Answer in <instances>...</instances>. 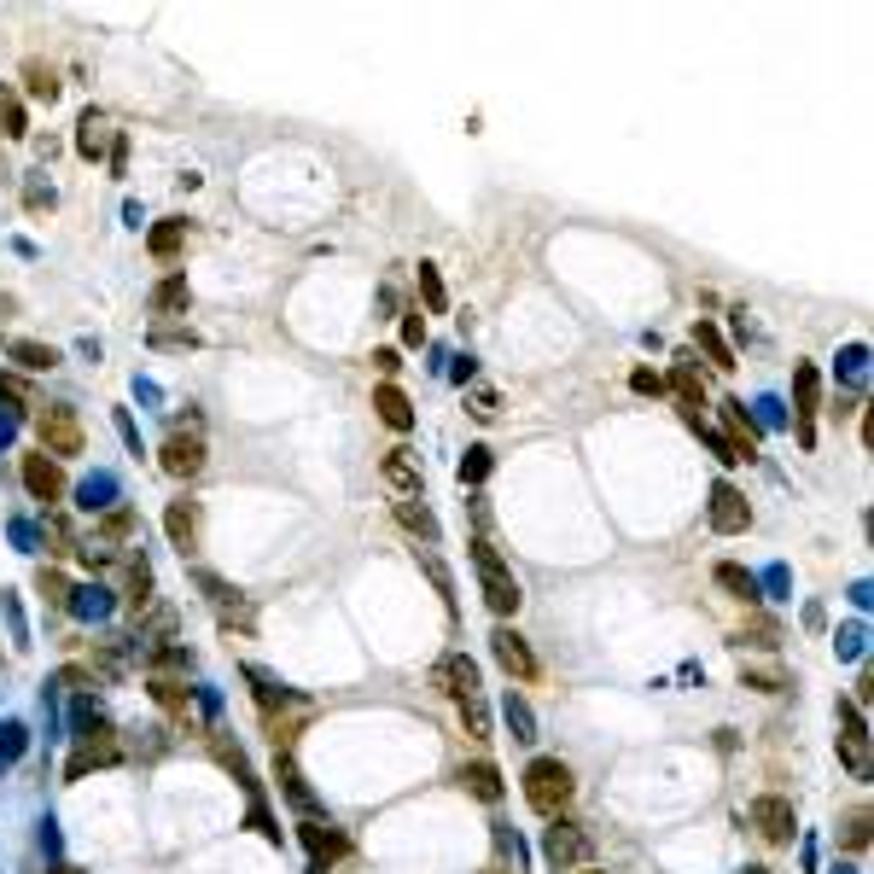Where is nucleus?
I'll return each instance as SVG.
<instances>
[{
  "label": "nucleus",
  "mask_w": 874,
  "mask_h": 874,
  "mask_svg": "<svg viewBox=\"0 0 874 874\" xmlns=\"http://www.w3.org/2000/svg\"><path fill=\"white\" fill-rule=\"evenodd\" d=\"M472 566H478V589H484L490 612H496V618H513L519 601H525V589H519V577L507 572V560L496 554V542L484 537V531L472 537Z\"/></svg>",
  "instance_id": "f257e3e1"
},
{
  "label": "nucleus",
  "mask_w": 874,
  "mask_h": 874,
  "mask_svg": "<svg viewBox=\"0 0 874 874\" xmlns=\"http://www.w3.org/2000/svg\"><path fill=\"white\" fill-rule=\"evenodd\" d=\"M572 793H577V781L560 758H531V764H525V805L537 810V816H548V822L566 816Z\"/></svg>",
  "instance_id": "f03ea898"
},
{
  "label": "nucleus",
  "mask_w": 874,
  "mask_h": 874,
  "mask_svg": "<svg viewBox=\"0 0 874 874\" xmlns=\"http://www.w3.org/2000/svg\"><path fill=\"white\" fill-rule=\"evenodd\" d=\"M542 857H548V869H560V874L589 869L595 840H589V828H577V822H566V816H554V828H542Z\"/></svg>",
  "instance_id": "7ed1b4c3"
},
{
  "label": "nucleus",
  "mask_w": 874,
  "mask_h": 874,
  "mask_svg": "<svg viewBox=\"0 0 874 874\" xmlns=\"http://www.w3.org/2000/svg\"><path fill=\"white\" fill-rule=\"evenodd\" d=\"M35 437H41V449H47L53 461L82 455V420H76V408H70V403L35 408Z\"/></svg>",
  "instance_id": "20e7f679"
},
{
  "label": "nucleus",
  "mask_w": 874,
  "mask_h": 874,
  "mask_svg": "<svg viewBox=\"0 0 874 874\" xmlns=\"http://www.w3.org/2000/svg\"><path fill=\"white\" fill-rule=\"evenodd\" d=\"M117 758H123V740H117V729H111L105 717H94V723L82 729V746L70 752V770L65 775H70V781H82L88 770H105V764H117Z\"/></svg>",
  "instance_id": "39448f33"
},
{
  "label": "nucleus",
  "mask_w": 874,
  "mask_h": 874,
  "mask_svg": "<svg viewBox=\"0 0 874 874\" xmlns=\"http://www.w3.org/2000/svg\"><path fill=\"white\" fill-rule=\"evenodd\" d=\"M18 478H24L30 502H41V513H53V507L65 502V472H59V461H53L47 449L24 455V461H18Z\"/></svg>",
  "instance_id": "423d86ee"
},
{
  "label": "nucleus",
  "mask_w": 874,
  "mask_h": 874,
  "mask_svg": "<svg viewBox=\"0 0 874 874\" xmlns=\"http://www.w3.org/2000/svg\"><path fill=\"white\" fill-rule=\"evenodd\" d=\"M746 822L758 828V840H770V845H793V828H799L793 799H781V793H758L746 805Z\"/></svg>",
  "instance_id": "0eeeda50"
},
{
  "label": "nucleus",
  "mask_w": 874,
  "mask_h": 874,
  "mask_svg": "<svg viewBox=\"0 0 874 874\" xmlns=\"http://www.w3.org/2000/svg\"><path fill=\"white\" fill-rule=\"evenodd\" d=\"M193 583H199V595L210 601V612H216L222 624H234V630H251V618H257V612H251V601L239 595L228 577H216V572H193Z\"/></svg>",
  "instance_id": "6e6552de"
},
{
  "label": "nucleus",
  "mask_w": 874,
  "mask_h": 874,
  "mask_svg": "<svg viewBox=\"0 0 874 874\" xmlns=\"http://www.w3.org/2000/svg\"><path fill=\"white\" fill-rule=\"evenodd\" d=\"M840 758L857 781H869V723L857 700H840Z\"/></svg>",
  "instance_id": "1a4fd4ad"
},
{
  "label": "nucleus",
  "mask_w": 874,
  "mask_h": 874,
  "mask_svg": "<svg viewBox=\"0 0 874 874\" xmlns=\"http://www.w3.org/2000/svg\"><path fill=\"white\" fill-rule=\"evenodd\" d=\"M298 840L309 845V857H315V869H327V863H344L356 845H350V834L344 828H333V822H321V816H303L298 822Z\"/></svg>",
  "instance_id": "9d476101"
},
{
  "label": "nucleus",
  "mask_w": 874,
  "mask_h": 874,
  "mask_svg": "<svg viewBox=\"0 0 874 874\" xmlns=\"http://www.w3.org/2000/svg\"><path fill=\"white\" fill-rule=\"evenodd\" d=\"M164 472L169 478H199L204 472V437H199V426H175V432L164 437Z\"/></svg>",
  "instance_id": "9b49d317"
},
{
  "label": "nucleus",
  "mask_w": 874,
  "mask_h": 874,
  "mask_svg": "<svg viewBox=\"0 0 874 874\" xmlns=\"http://www.w3.org/2000/svg\"><path fill=\"white\" fill-rule=\"evenodd\" d=\"M437 688L449 700H478L484 694V676H478V665H472L467 653H443L437 659Z\"/></svg>",
  "instance_id": "f8f14e48"
},
{
  "label": "nucleus",
  "mask_w": 874,
  "mask_h": 874,
  "mask_svg": "<svg viewBox=\"0 0 874 874\" xmlns=\"http://www.w3.org/2000/svg\"><path fill=\"white\" fill-rule=\"evenodd\" d=\"M490 647H496V665H502L513 682H537V653L525 647V636H519V630H507V624H502V630L490 636Z\"/></svg>",
  "instance_id": "ddd939ff"
},
{
  "label": "nucleus",
  "mask_w": 874,
  "mask_h": 874,
  "mask_svg": "<svg viewBox=\"0 0 874 874\" xmlns=\"http://www.w3.org/2000/svg\"><path fill=\"white\" fill-rule=\"evenodd\" d=\"M711 525L723 537H740L752 525V507H746V496H740L735 484H711Z\"/></svg>",
  "instance_id": "4468645a"
},
{
  "label": "nucleus",
  "mask_w": 874,
  "mask_h": 874,
  "mask_svg": "<svg viewBox=\"0 0 874 874\" xmlns=\"http://www.w3.org/2000/svg\"><path fill=\"white\" fill-rule=\"evenodd\" d=\"M816 391H822V379L810 362L793 368V403H799V443H816Z\"/></svg>",
  "instance_id": "2eb2a0df"
},
{
  "label": "nucleus",
  "mask_w": 874,
  "mask_h": 874,
  "mask_svg": "<svg viewBox=\"0 0 874 874\" xmlns=\"http://www.w3.org/2000/svg\"><path fill=\"white\" fill-rule=\"evenodd\" d=\"M164 531H169V548H181V554H193L199 548V502H169L164 507Z\"/></svg>",
  "instance_id": "dca6fc26"
},
{
  "label": "nucleus",
  "mask_w": 874,
  "mask_h": 874,
  "mask_svg": "<svg viewBox=\"0 0 874 874\" xmlns=\"http://www.w3.org/2000/svg\"><path fill=\"white\" fill-rule=\"evenodd\" d=\"M379 478L397 496H420V461H414V449H385L379 455Z\"/></svg>",
  "instance_id": "f3484780"
},
{
  "label": "nucleus",
  "mask_w": 874,
  "mask_h": 874,
  "mask_svg": "<svg viewBox=\"0 0 874 874\" xmlns=\"http://www.w3.org/2000/svg\"><path fill=\"white\" fill-rule=\"evenodd\" d=\"M723 432H729L723 443L735 449V461H752V455L764 449V437H758V426L746 420V408H740V403H723Z\"/></svg>",
  "instance_id": "a211bd4d"
},
{
  "label": "nucleus",
  "mask_w": 874,
  "mask_h": 874,
  "mask_svg": "<svg viewBox=\"0 0 874 874\" xmlns=\"http://www.w3.org/2000/svg\"><path fill=\"white\" fill-rule=\"evenodd\" d=\"M123 601H129V612H152L158 606V583H152V566L140 554L123 566Z\"/></svg>",
  "instance_id": "6ab92c4d"
},
{
  "label": "nucleus",
  "mask_w": 874,
  "mask_h": 874,
  "mask_svg": "<svg viewBox=\"0 0 874 874\" xmlns=\"http://www.w3.org/2000/svg\"><path fill=\"white\" fill-rule=\"evenodd\" d=\"M373 414H379L391 432H408V426H414V408H408V397L391 385V379H385V385H373Z\"/></svg>",
  "instance_id": "aec40b11"
},
{
  "label": "nucleus",
  "mask_w": 874,
  "mask_h": 874,
  "mask_svg": "<svg viewBox=\"0 0 874 874\" xmlns=\"http://www.w3.org/2000/svg\"><path fill=\"white\" fill-rule=\"evenodd\" d=\"M397 525H403L408 537H420V542H437V513L420 496H397Z\"/></svg>",
  "instance_id": "412c9836"
},
{
  "label": "nucleus",
  "mask_w": 874,
  "mask_h": 874,
  "mask_svg": "<svg viewBox=\"0 0 874 874\" xmlns=\"http://www.w3.org/2000/svg\"><path fill=\"white\" fill-rule=\"evenodd\" d=\"M665 385L676 391V403H682V414H700V408H706V385H700V368H694V362H676Z\"/></svg>",
  "instance_id": "4be33fe9"
},
{
  "label": "nucleus",
  "mask_w": 874,
  "mask_h": 874,
  "mask_svg": "<svg viewBox=\"0 0 874 874\" xmlns=\"http://www.w3.org/2000/svg\"><path fill=\"white\" fill-rule=\"evenodd\" d=\"M135 531H140L135 507H111V513H100V525H94V542H105V548H123Z\"/></svg>",
  "instance_id": "5701e85b"
},
{
  "label": "nucleus",
  "mask_w": 874,
  "mask_h": 874,
  "mask_svg": "<svg viewBox=\"0 0 874 874\" xmlns=\"http://www.w3.org/2000/svg\"><path fill=\"white\" fill-rule=\"evenodd\" d=\"M181 245H187V222H175V216H169V222H158V228L146 234V251H152L158 263H175V257H181Z\"/></svg>",
  "instance_id": "b1692460"
},
{
  "label": "nucleus",
  "mask_w": 874,
  "mask_h": 874,
  "mask_svg": "<svg viewBox=\"0 0 874 874\" xmlns=\"http://www.w3.org/2000/svg\"><path fill=\"white\" fill-rule=\"evenodd\" d=\"M461 787H467L472 799H484V805L502 799V775H496V764H461Z\"/></svg>",
  "instance_id": "393cba45"
},
{
  "label": "nucleus",
  "mask_w": 874,
  "mask_h": 874,
  "mask_svg": "<svg viewBox=\"0 0 874 874\" xmlns=\"http://www.w3.org/2000/svg\"><path fill=\"white\" fill-rule=\"evenodd\" d=\"M187 303H193L187 274H169V280H158V286H152V309H158V315H175V309H187Z\"/></svg>",
  "instance_id": "a878e982"
},
{
  "label": "nucleus",
  "mask_w": 874,
  "mask_h": 874,
  "mask_svg": "<svg viewBox=\"0 0 874 874\" xmlns=\"http://www.w3.org/2000/svg\"><path fill=\"white\" fill-rule=\"evenodd\" d=\"M694 344L706 350V362H711V368H723V373L735 368V350H729V338L717 333L711 321H694Z\"/></svg>",
  "instance_id": "bb28decb"
},
{
  "label": "nucleus",
  "mask_w": 874,
  "mask_h": 874,
  "mask_svg": "<svg viewBox=\"0 0 874 874\" xmlns=\"http://www.w3.org/2000/svg\"><path fill=\"white\" fill-rule=\"evenodd\" d=\"M152 700H158L169 717H181V723H187V711H193V700H187V682H175V676H152Z\"/></svg>",
  "instance_id": "cd10ccee"
},
{
  "label": "nucleus",
  "mask_w": 874,
  "mask_h": 874,
  "mask_svg": "<svg viewBox=\"0 0 874 874\" xmlns=\"http://www.w3.org/2000/svg\"><path fill=\"white\" fill-rule=\"evenodd\" d=\"M210 752H216V764H222V770L234 775V781L245 787V793H257V781H251V764H245V752H239V746H228L222 735H210Z\"/></svg>",
  "instance_id": "c85d7f7f"
},
{
  "label": "nucleus",
  "mask_w": 874,
  "mask_h": 874,
  "mask_svg": "<svg viewBox=\"0 0 874 874\" xmlns=\"http://www.w3.org/2000/svg\"><path fill=\"white\" fill-rule=\"evenodd\" d=\"M6 350H12V362H18V368H30V373H41V368H53V362H59V350H53V344H35V338H12Z\"/></svg>",
  "instance_id": "c756f323"
},
{
  "label": "nucleus",
  "mask_w": 874,
  "mask_h": 874,
  "mask_svg": "<svg viewBox=\"0 0 874 874\" xmlns=\"http://www.w3.org/2000/svg\"><path fill=\"white\" fill-rule=\"evenodd\" d=\"M711 577H717V583H723V589H729L735 601H746V606L758 601V577L746 572V566H735V560H723V566H717Z\"/></svg>",
  "instance_id": "7c9ffc66"
},
{
  "label": "nucleus",
  "mask_w": 874,
  "mask_h": 874,
  "mask_svg": "<svg viewBox=\"0 0 874 874\" xmlns=\"http://www.w3.org/2000/svg\"><path fill=\"white\" fill-rule=\"evenodd\" d=\"M280 787H286V799H292L303 816H315V793L303 787V775H298V764H292V752H280Z\"/></svg>",
  "instance_id": "2f4dec72"
},
{
  "label": "nucleus",
  "mask_w": 874,
  "mask_h": 874,
  "mask_svg": "<svg viewBox=\"0 0 874 874\" xmlns=\"http://www.w3.org/2000/svg\"><path fill=\"white\" fill-rule=\"evenodd\" d=\"M740 641H752V647H781V624H775L770 612H746V624H740Z\"/></svg>",
  "instance_id": "473e14b6"
},
{
  "label": "nucleus",
  "mask_w": 874,
  "mask_h": 874,
  "mask_svg": "<svg viewBox=\"0 0 874 874\" xmlns=\"http://www.w3.org/2000/svg\"><path fill=\"white\" fill-rule=\"evenodd\" d=\"M76 129H82V135H76V152H82V158H100V152H105V117H100V111H82Z\"/></svg>",
  "instance_id": "72a5a7b5"
},
{
  "label": "nucleus",
  "mask_w": 874,
  "mask_h": 874,
  "mask_svg": "<svg viewBox=\"0 0 874 874\" xmlns=\"http://www.w3.org/2000/svg\"><path fill=\"white\" fill-rule=\"evenodd\" d=\"M740 682L758 688V694H781L787 688V671L781 665H740Z\"/></svg>",
  "instance_id": "f704fd0d"
},
{
  "label": "nucleus",
  "mask_w": 874,
  "mask_h": 874,
  "mask_svg": "<svg viewBox=\"0 0 874 874\" xmlns=\"http://www.w3.org/2000/svg\"><path fill=\"white\" fill-rule=\"evenodd\" d=\"M420 572L432 577V589H437V595H443V601H449V606H455V577H449V566L437 560L432 548H420Z\"/></svg>",
  "instance_id": "c9c22d12"
},
{
  "label": "nucleus",
  "mask_w": 874,
  "mask_h": 874,
  "mask_svg": "<svg viewBox=\"0 0 874 874\" xmlns=\"http://www.w3.org/2000/svg\"><path fill=\"white\" fill-rule=\"evenodd\" d=\"M840 845L845 851H869V810H851V816H845Z\"/></svg>",
  "instance_id": "e433bc0d"
},
{
  "label": "nucleus",
  "mask_w": 874,
  "mask_h": 874,
  "mask_svg": "<svg viewBox=\"0 0 874 874\" xmlns=\"http://www.w3.org/2000/svg\"><path fill=\"white\" fill-rule=\"evenodd\" d=\"M461 723H467L472 740H490V706H484V694L478 700H461Z\"/></svg>",
  "instance_id": "4c0bfd02"
},
{
  "label": "nucleus",
  "mask_w": 874,
  "mask_h": 874,
  "mask_svg": "<svg viewBox=\"0 0 874 874\" xmlns=\"http://www.w3.org/2000/svg\"><path fill=\"white\" fill-rule=\"evenodd\" d=\"M420 298H426V309H432V315H443V309H449V292H443V280H437L432 263H420Z\"/></svg>",
  "instance_id": "58836bf2"
},
{
  "label": "nucleus",
  "mask_w": 874,
  "mask_h": 874,
  "mask_svg": "<svg viewBox=\"0 0 874 874\" xmlns=\"http://www.w3.org/2000/svg\"><path fill=\"white\" fill-rule=\"evenodd\" d=\"M507 723H513V740H537V717H531V706L519 694L507 700Z\"/></svg>",
  "instance_id": "ea45409f"
},
{
  "label": "nucleus",
  "mask_w": 874,
  "mask_h": 874,
  "mask_svg": "<svg viewBox=\"0 0 874 874\" xmlns=\"http://www.w3.org/2000/svg\"><path fill=\"white\" fill-rule=\"evenodd\" d=\"M152 344H158V350H193L199 333H193V327H152Z\"/></svg>",
  "instance_id": "a19ab883"
},
{
  "label": "nucleus",
  "mask_w": 874,
  "mask_h": 874,
  "mask_svg": "<svg viewBox=\"0 0 874 874\" xmlns=\"http://www.w3.org/2000/svg\"><path fill=\"white\" fill-rule=\"evenodd\" d=\"M24 82H30L35 100H59V76H53L47 65H30V70H24Z\"/></svg>",
  "instance_id": "79ce46f5"
},
{
  "label": "nucleus",
  "mask_w": 874,
  "mask_h": 874,
  "mask_svg": "<svg viewBox=\"0 0 874 874\" xmlns=\"http://www.w3.org/2000/svg\"><path fill=\"white\" fill-rule=\"evenodd\" d=\"M0 135H24V105L0 88Z\"/></svg>",
  "instance_id": "37998d69"
},
{
  "label": "nucleus",
  "mask_w": 874,
  "mask_h": 874,
  "mask_svg": "<svg viewBox=\"0 0 874 874\" xmlns=\"http://www.w3.org/2000/svg\"><path fill=\"white\" fill-rule=\"evenodd\" d=\"M35 589H41L53 606H70V589H65V577H59V572H41V577H35Z\"/></svg>",
  "instance_id": "c03bdc74"
},
{
  "label": "nucleus",
  "mask_w": 874,
  "mask_h": 874,
  "mask_svg": "<svg viewBox=\"0 0 874 874\" xmlns=\"http://www.w3.org/2000/svg\"><path fill=\"white\" fill-rule=\"evenodd\" d=\"M47 531H53V542H59L53 554H76V537H70V525H65V519H59V507L47 513Z\"/></svg>",
  "instance_id": "a18cd8bd"
},
{
  "label": "nucleus",
  "mask_w": 874,
  "mask_h": 874,
  "mask_svg": "<svg viewBox=\"0 0 874 874\" xmlns=\"http://www.w3.org/2000/svg\"><path fill=\"white\" fill-rule=\"evenodd\" d=\"M484 472H490V449H467V461H461V478H472V484H478Z\"/></svg>",
  "instance_id": "49530a36"
},
{
  "label": "nucleus",
  "mask_w": 874,
  "mask_h": 874,
  "mask_svg": "<svg viewBox=\"0 0 874 874\" xmlns=\"http://www.w3.org/2000/svg\"><path fill=\"white\" fill-rule=\"evenodd\" d=\"M630 385H636L641 397H659V391H665V379H659V373H647V368L630 373Z\"/></svg>",
  "instance_id": "de8ad7c7"
},
{
  "label": "nucleus",
  "mask_w": 874,
  "mask_h": 874,
  "mask_svg": "<svg viewBox=\"0 0 874 874\" xmlns=\"http://www.w3.org/2000/svg\"><path fill=\"white\" fill-rule=\"evenodd\" d=\"M496 408H502L496 391H472V414H478V420H496Z\"/></svg>",
  "instance_id": "09e8293b"
},
{
  "label": "nucleus",
  "mask_w": 874,
  "mask_h": 874,
  "mask_svg": "<svg viewBox=\"0 0 874 874\" xmlns=\"http://www.w3.org/2000/svg\"><path fill=\"white\" fill-rule=\"evenodd\" d=\"M403 344H426V315H420V309L403 321Z\"/></svg>",
  "instance_id": "8fccbe9b"
},
{
  "label": "nucleus",
  "mask_w": 874,
  "mask_h": 874,
  "mask_svg": "<svg viewBox=\"0 0 874 874\" xmlns=\"http://www.w3.org/2000/svg\"><path fill=\"white\" fill-rule=\"evenodd\" d=\"M373 368H379V373H397V368H403V356H397V350H373Z\"/></svg>",
  "instance_id": "3c124183"
},
{
  "label": "nucleus",
  "mask_w": 874,
  "mask_h": 874,
  "mask_svg": "<svg viewBox=\"0 0 874 874\" xmlns=\"http://www.w3.org/2000/svg\"><path fill=\"white\" fill-rule=\"evenodd\" d=\"M0 397L6 403H24V379H0Z\"/></svg>",
  "instance_id": "603ef678"
},
{
  "label": "nucleus",
  "mask_w": 874,
  "mask_h": 874,
  "mask_svg": "<svg viewBox=\"0 0 874 874\" xmlns=\"http://www.w3.org/2000/svg\"><path fill=\"white\" fill-rule=\"evenodd\" d=\"M12 309H18V303H12V298H6V292H0V321H6V315H12Z\"/></svg>",
  "instance_id": "864d4df0"
},
{
  "label": "nucleus",
  "mask_w": 874,
  "mask_h": 874,
  "mask_svg": "<svg viewBox=\"0 0 874 874\" xmlns=\"http://www.w3.org/2000/svg\"><path fill=\"white\" fill-rule=\"evenodd\" d=\"M572 874H601V869H572Z\"/></svg>",
  "instance_id": "5fc2aeb1"
},
{
  "label": "nucleus",
  "mask_w": 874,
  "mask_h": 874,
  "mask_svg": "<svg viewBox=\"0 0 874 874\" xmlns=\"http://www.w3.org/2000/svg\"><path fill=\"white\" fill-rule=\"evenodd\" d=\"M746 874H770V869H746Z\"/></svg>",
  "instance_id": "6e6d98bb"
}]
</instances>
